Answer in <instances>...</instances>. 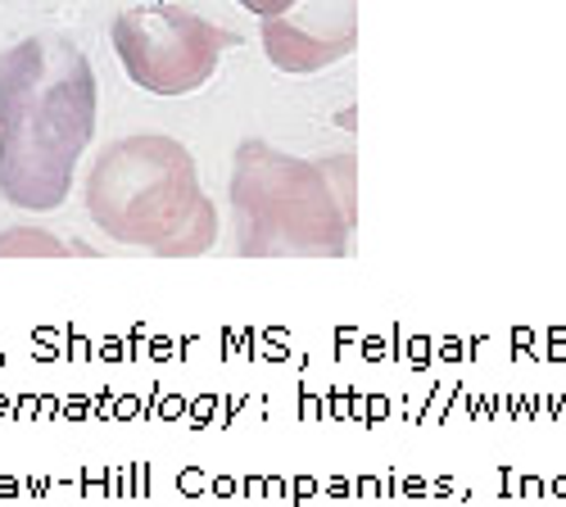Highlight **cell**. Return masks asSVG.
Here are the masks:
<instances>
[{
    "label": "cell",
    "mask_w": 566,
    "mask_h": 507,
    "mask_svg": "<svg viewBox=\"0 0 566 507\" xmlns=\"http://www.w3.org/2000/svg\"><path fill=\"white\" fill-rule=\"evenodd\" d=\"M96 136V73L69 36H23L0 51V200L51 213L69 200Z\"/></svg>",
    "instance_id": "obj_1"
},
{
    "label": "cell",
    "mask_w": 566,
    "mask_h": 507,
    "mask_svg": "<svg viewBox=\"0 0 566 507\" xmlns=\"http://www.w3.org/2000/svg\"><path fill=\"white\" fill-rule=\"evenodd\" d=\"M86 213L109 241L159 258H191L218 241V213L200 191V168L164 131L123 136L91 163Z\"/></svg>",
    "instance_id": "obj_2"
},
{
    "label": "cell",
    "mask_w": 566,
    "mask_h": 507,
    "mask_svg": "<svg viewBox=\"0 0 566 507\" xmlns=\"http://www.w3.org/2000/svg\"><path fill=\"white\" fill-rule=\"evenodd\" d=\"M231 213L245 258H345L358 226V209L340 200L322 159L281 155L254 136L231 159Z\"/></svg>",
    "instance_id": "obj_3"
},
{
    "label": "cell",
    "mask_w": 566,
    "mask_h": 507,
    "mask_svg": "<svg viewBox=\"0 0 566 507\" xmlns=\"http://www.w3.org/2000/svg\"><path fill=\"white\" fill-rule=\"evenodd\" d=\"M109 36L123 73L150 96H191L218 73V60L245 41L241 32L218 28L172 0H146L123 10Z\"/></svg>",
    "instance_id": "obj_4"
},
{
    "label": "cell",
    "mask_w": 566,
    "mask_h": 507,
    "mask_svg": "<svg viewBox=\"0 0 566 507\" xmlns=\"http://www.w3.org/2000/svg\"><path fill=\"white\" fill-rule=\"evenodd\" d=\"M259 36L281 73H322L358 51V0H300L286 14L259 19Z\"/></svg>",
    "instance_id": "obj_5"
},
{
    "label": "cell",
    "mask_w": 566,
    "mask_h": 507,
    "mask_svg": "<svg viewBox=\"0 0 566 507\" xmlns=\"http://www.w3.org/2000/svg\"><path fill=\"white\" fill-rule=\"evenodd\" d=\"M69 245L41 226H10L0 232V258H64Z\"/></svg>",
    "instance_id": "obj_6"
},
{
    "label": "cell",
    "mask_w": 566,
    "mask_h": 507,
    "mask_svg": "<svg viewBox=\"0 0 566 507\" xmlns=\"http://www.w3.org/2000/svg\"><path fill=\"white\" fill-rule=\"evenodd\" d=\"M235 6H245L259 19H272V14H286L291 6H300V0H235Z\"/></svg>",
    "instance_id": "obj_7"
}]
</instances>
